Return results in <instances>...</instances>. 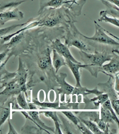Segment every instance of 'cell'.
I'll return each instance as SVG.
<instances>
[{"mask_svg":"<svg viewBox=\"0 0 119 134\" xmlns=\"http://www.w3.org/2000/svg\"><path fill=\"white\" fill-rule=\"evenodd\" d=\"M23 18V12L17 7H12L0 12V24L4 26L5 23L12 20L19 21Z\"/></svg>","mask_w":119,"mask_h":134,"instance_id":"obj_3","label":"cell"},{"mask_svg":"<svg viewBox=\"0 0 119 134\" xmlns=\"http://www.w3.org/2000/svg\"><path fill=\"white\" fill-rule=\"evenodd\" d=\"M53 65L55 71V73H58L61 67L66 66L65 59L58 53L55 49H53Z\"/></svg>","mask_w":119,"mask_h":134,"instance_id":"obj_13","label":"cell"},{"mask_svg":"<svg viewBox=\"0 0 119 134\" xmlns=\"http://www.w3.org/2000/svg\"><path fill=\"white\" fill-rule=\"evenodd\" d=\"M79 119H80V121L86 126V127L90 130V131H91L92 133H104L99 129V127L97 126V125L96 124V123L94 122V121L91 120H86V119H84L82 118Z\"/></svg>","mask_w":119,"mask_h":134,"instance_id":"obj_19","label":"cell"},{"mask_svg":"<svg viewBox=\"0 0 119 134\" xmlns=\"http://www.w3.org/2000/svg\"><path fill=\"white\" fill-rule=\"evenodd\" d=\"M32 102L38 107H43L46 109H58L60 108V99L58 96L55 102H38L36 99H33Z\"/></svg>","mask_w":119,"mask_h":134,"instance_id":"obj_15","label":"cell"},{"mask_svg":"<svg viewBox=\"0 0 119 134\" xmlns=\"http://www.w3.org/2000/svg\"><path fill=\"white\" fill-rule=\"evenodd\" d=\"M95 25V34L92 37H86L85 35L81 34L82 37H84L86 40H90L92 41L97 42L99 43L104 44H108V45H114V46H118V42L116 41L115 40L109 37L106 34L107 31L104 30L101 26L97 23L96 21H94Z\"/></svg>","mask_w":119,"mask_h":134,"instance_id":"obj_2","label":"cell"},{"mask_svg":"<svg viewBox=\"0 0 119 134\" xmlns=\"http://www.w3.org/2000/svg\"><path fill=\"white\" fill-rule=\"evenodd\" d=\"M10 118L12 119V114L11 111V102L9 103V105L7 107L0 105V129L2 126L4 122Z\"/></svg>","mask_w":119,"mask_h":134,"instance_id":"obj_14","label":"cell"},{"mask_svg":"<svg viewBox=\"0 0 119 134\" xmlns=\"http://www.w3.org/2000/svg\"><path fill=\"white\" fill-rule=\"evenodd\" d=\"M45 98H46V94L43 90H40V91L38 93V97L37 100L38 102H44L45 101Z\"/></svg>","mask_w":119,"mask_h":134,"instance_id":"obj_28","label":"cell"},{"mask_svg":"<svg viewBox=\"0 0 119 134\" xmlns=\"http://www.w3.org/2000/svg\"><path fill=\"white\" fill-rule=\"evenodd\" d=\"M52 47L58 53L60 54L61 56H63L65 59H69L72 61L73 62L77 63V64H82L81 62H78L76 59H75V57L70 52L69 47L66 44H63L59 39H55L52 42Z\"/></svg>","mask_w":119,"mask_h":134,"instance_id":"obj_6","label":"cell"},{"mask_svg":"<svg viewBox=\"0 0 119 134\" xmlns=\"http://www.w3.org/2000/svg\"><path fill=\"white\" fill-rule=\"evenodd\" d=\"M26 25V23H21V24H16V25H12L11 26L7 27L4 28H0V38L4 37L5 35H7V34H9L12 30H13L15 28H18V27H21V26Z\"/></svg>","mask_w":119,"mask_h":134,"instance_id":"obj_22","label":"cell"},{"mask_svg":"<svg viewBox=\"0 0 119 134\" xmlns=\"http://www.w3.org/2000/svg\"><path fill=\"white\" fill-rule=\"evenodd\" d=\"M111 101V104L112 106L113 110L117 114V116L119 115V100L118 98L115 99H112V100H110Z\"/></svg>","mask_w":119,"mask_h":134,"instance_id":"obj_27","label":"cell"},{"mask_svg":"<svg viewBox=\"0 0 119 134\" xmlns=\"http://www.w3.org/2000/svg\"><path fill=\"white\" fill-rule=\"evenodd\" d=\"M25 1H19V2H9L7 4H2L1 3V0H0V11L3 12L4 10L9 9V8H12V7H15L19 6L21 4V3L24 2Z\"/></svg>","mask_w":119,"mask_h":134,"instance_id":"obj_25","label":"cell"},{"mask_svg":"<svg viewBox=\"0 0 119 134\" xmlns=\"http://www.w3.org/2000/svg\"><path fill=\"white\" fill-rule=\"evenodd\" d=\"M70 3V1L65 0H40V8L39 14L47 7H50L53 9H58L63 5L68 4Z\"/></svg>","mask_w":119,"mask_h":134,"instance_id":"obj_12","label":"cell"},{"mask_svg":"<svg viewBox=\"0 0 119 134\" xmlns=\"http://www.w3.org/2000/svg\"><path fill=\"white\" fill-rule=\"evenodd\" d=\"M9 52V50L7 49L6 50H4L2 52H0V64H2V62H4L6 59L8 57V54Z\"/></svg>","mask_w":119,"mask_h":134,"instance_id":"obj_29","label":"cell"},{"mask_svg":"<svg viewBox=\"0 0 119 134\" xmlns=\"http://www.w3.org/2000/svg\"><path fill=\"white\" fill-rule=\"evenodd\" d=\"M109 62L103 64L101 67V71L107 75H116L119 71L118 55H114Z\"/></svg>","mask_w":119,"mask_h":134,"instance_id":"obj_8","label":"cell"},{"mask_svg":"<svg viewBox=\"0 0 119 134\" xmlns=\"http://www.w3.org/2000/svg\"><path fill=\"white\" fill-rule=\"evenodd\" d=\"M102 107H105L106 109H108L110 111V112L111 113V114H112L113 117V120L116 121V122L117 123V124H118V117L116 116V112L114 111V110H113V109L112 106H111V101H110V99H107L106 101H105V102H104L102 104Z\"/></svg>","mask_w":119,"mask_h":134,"instance_id":"obj_24","label":"cell"},{"mask_svg":"<svg viewBox=\"0 0 119 134\" xmlns=\"http://www.w3.org/2000/svg\"><path fill=\"white\" fill-rule=\"evenodd\" d=\"M11 119H8V121H9V131H8V133L9 134H17L18 132L15 130L14 127L12 126V124H11V121H10Z\"/></svg>","mask_w":119,"mask_h":134,"instance_id":"obj_30","label":"cell"},{"mask_svg":"<svg viewBox=\"0 0 119 134\" xmlns=\"http://www.w3.org/2000/svg\"><path fill=\"white\" fill-rule=\"evenodd\" d=\"M2 88H3L2 85V84H0V89H2Z\"/></svg>","mask_w":119,"mask_h":134,"instance_id":"obj_34","label":"cell"},{"mask_svg":"<svg viewBox=\"0 0 119 134\" xmlns=\"http://www.w3.org/2000/svg\"><path fill=\"white\" fill-rule=\"evenodd\" d=\"M65 44L68 47L74 46L75 47H77V48L79 49L81 51L86 52L91 51V49L89 48L86 44H84L82 40H80V39L76 38L75 35L72 37L70 35H68V39L66 40Z\"/></svg>","mask_w":119,"mask_h":134,"instance_id":"obj_11","label":"cell"},{"mask_svg":"<svg viewBox=\"0 0 119 134\" xmlns=\"http://www.w3.org/2000/svg\"><path fill=\"white\" fill-rule=\"evenodd\" d=\"M66 77H67V74L64 73H60V74L56 76V80L60 86V88L58 89V91L59 94L70 95L73 92L75 87L70 85L65 81Z\"/></svg>","mask_w":119,"mask_h":134,"instance_id":"obj_7","label":"cell"},{"mask_svg":"<svg viewBox=\"0 0 119 134\" xmlns=\"http://www.w3.org/2000/svg\"><path fill=\"white\" fill-rule=\"evenodd\" d=\"M74 4H77V0H72L71 2H70V7H72Z\"/></svg>","mask_w":119,"mask_h":134,"instance_id":"obj_33","label":"cell"},{"mask_svg":"<svg viewBox=\"0 0 119 134\" xmlns=\"http://www.w3.org/2000/svg\"><path fill=\"white\" fill-rule=\"evenodd\" d=\"M115 79V83H113V85H114V90L118 94V91H119V88H118V74H116V77L114 78Z\"/></svg>","mask_w":119,"mask_h":134,"instance_id":"obj_31","label":"cell"},{"mask_svg":"<svg viewBox=\"0 0 119 134\" xmlns=\"http://www.w3.org/2000/svg\"><path fill=\"white\" fill-rule=\"evenodd\" d=\"M108 12L107 11H101L99 14V22H105V23H108L112 24L113 26L118 27L119 26V21L118 18H113V17H108L107 16Z\"/></svg>","mask_w":119,"mask_h":134,"instance_id":"obj_16","label":"cell"},{"mask_svg":"<svg viewBox=\"0 0 119 134\" xmlns=\"http://www.w3.org/2000/svg\"><path fill=\"white\" fill-rule=\"evenodd\" d=\"M62 113L66 117H67L69 120L71 121H72V122H73L75 126H76L78 125L79 121V119L77 117V116L75 115V114L73 113V111L64 110V111H62Z\"/></svg>","mask_w":119,"mask_h":134,"instance_id":"obj_23","label":"cell"},{"mask_svg":"<svg viewBox=\"0 0 119 134\" xmlns=\"http://www.w3.org/2000/svg\"><path fill=\"white\" fill-rule=\"evenodd\" d=\"M38 66L42 70H48V69H51L50 49L48 48L45 52L40 55L38 59Z\"/></svg>","mask_w":119,"mask_h":134,"instance_id":"obj_10","label":"cell"},{"mask_svg":"<svg viewBox=\"0 0 119 134\" xmlns=\"http://www.w3.org/2000/svg\"><path fill=\"white\" fill-rule=\"evenodd\" d=\"M108 99H109V97H108L107 93H103L100 95H97V97H94V98L91 99L90 101L93 102L94 105L96 107H99V105L102 104L104 102Z\"/></svg>","mask_w":119,"mask_h":134,"instance_id":"obj_21","label":"cell"},{"mask_svg":"<svg viewBox=\"0 0 119 134\" xmlns=\"http://www.w3.org/2000/svg\"><path fill=\"white\" fill-rule=\"evenodd\" d=\"M100 119L108 124H112L114 121L112 114L109 110L102 106L100 108Z\"/></svg>","mask_w":119,"mask_h":134,"instance_id":"obj_18","label":"cell"},{"mask_svg":"<svg viewBox=\"0 0 119 134\" xmlns=\"http://www.w3.org/2000/svg\"><path fill=\"white\" fill-rule=\"evenodd\" d=\"M58 96V95H57L55 90H50L48 93L47 99L48 100V102H55Z\"/></svg>","mask_w":119,"mask_h":134,"instance_id":"obj_26","label":"cell"},{"mask_svg":"<svg viewBox=\"0 0 119 134\" xmlns=\"http://www.w3.org/2000/svg\"><path fill=\"white\" fill-rule=\"evenodd\" d=\"M43 114H44V115L46 117L52 119L53 120L54 123H55V129H54L55 130V131H54V133H63V131H61L60 126L59 119L56 111H44Z\"/></svg>","mask_w":119,"mask_h":134,"instance_id":"obj_17","label":"cell"},{"mask_svg":"<svg viewBox=\"0 0 119 134\" xmlns=\"http://www.w3.org/2000/svg\"><path fill=\"white\" fill-rule=\"evenodd\" d=\"M82 61L86 64V69L93 76L97 77L99 71H101V67L106 62H108L113 57L112 55L106 52H99L96 51L94 54L87 53L86 52L79 51Z\"/></svg>","mask_w":119,"mask_h":134,"instance_id":"obj_1","label":"cell"},{"mask_svg":"<svg viewBox=\"0 0 119 134\" xmlns=\"http://www.w3.org/2000/svg\"><path fill=\"white\" fill-rule=\"evenodd\" d=\"M17 97L16 98V101H17V104L20 107L26 111H28L29 109V106H28V103L26 97H25L24 93L23 92H20L19 94H17Z\"/></svg>","mask_w":119,"mask_h":134,"instance_id":"obj_20","label":"cell"},{"mask_svg":"<svg viewBox=\"0 0 119 134\" xmlns=\"http://www.w3.org/2000/svg\"><path fill=\"white\" fill-rule=\"evenodd\" d=\"M65 62L66 64L70 68L71 71L73 72V76H74L75 80H76L75 87H77V88L82 87V85H81V75H80V73H79V70H80L81 68L85 69L86 68V64L74 63L72 61L69 60V59H65Z\"/></svg>","mask_w":119,"mask_h":134,"instance_id":"obj_9","label":"cell"},{"mask_svg":"<svg viewBox=\"0 0 119 134\" xmlns=\"http://www.w3.org/2000/svg\"><path fill=\"white\" fill-rule=\"evenodd\" d=\"M49 14L42 18L41 19H38L39 22L38 26H48V27H53L56 26L57 24L60 23L63 16L61 13L58 11H51L49 10Z\"/></svg>","mask_w":119,"mask_h":134,"instance_id":"obj_5","label":"cell"},{"mask_svg":"<svg viewBox=\"0 0 119 134\" xmlns=\"http://www.w3.org/2000/svg\"><path fill=\"white\" fill-rule=\"evenodd\" d=\"M108 2H109L113 4H114L115 6H116V7H118L119 6V0H106Z\"/></svg>","mask_w":119,"mask_h":134,"instance_id":"obj_32","label":"cell"},{"mask_svg":"<svg viewBox=\"0 0 119 134\" xmlns=\"http://www.w3.org/2000/svg\"><path fill=\"white\" fill-rule=\"evenodd\" d=\"M65 1H69V0H65Z\"/></svg>","mask_w":119,"mask_h":134,"instance_id":"obj_35","label":"cell"},{"mask_svg":"<svg viewBox=\"0 0 119 134\" xmlns=\"http://www.w3.org/2000/svg\"><path fill=\"white\" fill-rule=\"evenodd\" d=\"M28 77V71L26 69V65L23 63L21 58L19 59V67L18 70L16 72V75L14 77V80L17 81V83L21 86L22 88V91L25 93L27 90V86L26 85V81Z\"/></svg>","mask_w":119,"mask_h":134,"instance_id":"obj_4","label":"cell"}]
</instances>
